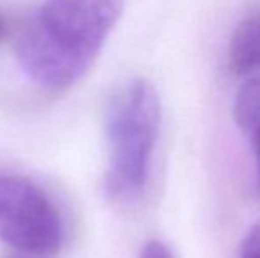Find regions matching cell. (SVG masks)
Masks as SVG:
<instances>
[{"instance_id":"cell-1","label":"cell","mask_w":260,"mask_h":258,"mask_svg":"<svg viewBox=\"0 0 260 258\" xmlns=\"http://www.w3.org/2000/svg\"><path fill=\"white\" fill-rule=\"evenodd\" d=\"M124 0H45L18 35L21 71L60 92L87 75L124 13Z\"/></svg>"},{"instance_id":"cell-2","label":"cell","mask_w":260,"mask_h":258,"mask_svg":"<svg viewBox=\"0 0 260 258\" xmlns=\"http://www.w3.org/2000/svg\"><path fill=\"white\" fill-rule=\"evenodd\" d=\"M159 128L161 99L149 80L133 78L113 94L106 112L105 175V190L113 202L129 205L144 195Z\"/></svg>"},{"instance_id":"cell-3","label":"cell","mask_w":260,"mask_h":258,"mask_svg":"<svg viewBox=\"0 0 260 258\" xmlns=\"http://www.w3.org/2000/svg\"><path fill=\"white\" fill-rule=\"evenodd\" d=\"M0 241L34 256L60 249L64 228L57 207L34 182L0 173Z\"/></svg>"},{"instance_id":"cell-4","label":"cell","mask_w":260,"mask_h":258,"mask_svg":"<svg viewBox=\"0 0 260 258\" xmlns=\"http://www.w3.org/2000/svg\"><path fill=\"white\" fill-rule=\"evenodd\" d=\"M229 67L234 75L253 76L260 71V11L237 23L229 43Z\"/></svg>"},{"instance_id":"cell-5","label":"cell","mask_w":260,"mask_h":258,"mask_svg":"<svg viewBox=\"0 0 260 258\" xmlns=\"http://www.w3.org/2000/svg\"><path fill=\"white\" fill-rule=\"evenodd\" d=\"M234 119L251 145L260 191V75H253L239 87L234 99Z\"/></svg>"},{"instance_id":"cell-6","label":"cell","mask_w":260,"mask_h":258,"mask_svg":"<svg viewBox=\"0 0 260 258\" xmlns=\"http://www.w3.org/2000/svg\"><path fill=\"white\" fill-rule=\"evenodd\" d=\"M239 258H260V223L246 232L239 248Z\"/></svg>"},{"instance_id":"cell-7","label":"cell","mask_w":260,"mask_h":258,"mask_svg":"<svg viewBox=\"0 0 260 258\" xmlns=\"http://www.w3.org/2000/svg\"><path fill=\"white\" fill-rule=\"evenodd\" d=\"M7 21H6V18L0 14V41H2L4 38H6V34H7Z\"/></svg>"}]
</instances>
